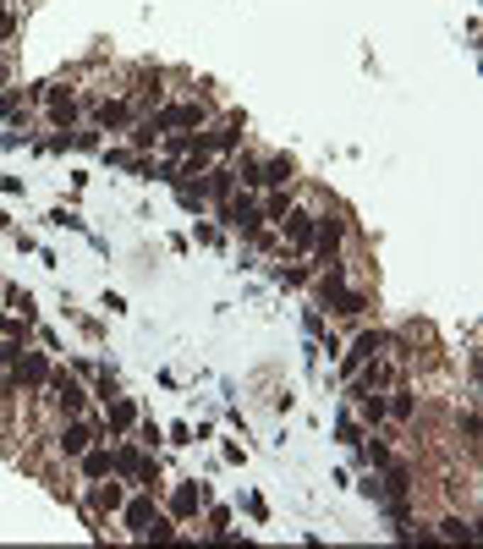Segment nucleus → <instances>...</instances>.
<instances>
[{
	"instance_id": "nucleus-1",
	"label": "nucleus",
	"mask_w": 483,
	"mask_h": 549,
	"mask_svg": "<svg viewBox=\"0 0 483 549\" xmlns=\"http://www.w3.org/2000/svg\"><path fill=\"white\" fill-rule=\"evenodd\" d=\"M44 379H50V357H39V352L22 357L17 352V374H11V384H44Z\"/></svg>"
},
{
	"instance_id": "nucleus-15",
	"label": "nucleus",
	"mask_w": 483,
	"mask_h": 549,
	"mask_svg": "<svg viewBox=\"0 0 483 549\" xmlns=\"http://www.w3.org/2000/svg\"><path fill=\"white\" fill-rule=\"evenodd\" d=\"M99 121H105V127H121V121H126V105H105V110H99Z\"/></svg>"
},
{
	"instance_id": "nucleus-10",
	"label": "nucleus",
	"mask_w": 483,
	"mask_h": 549,
	"mask_svg": "<svg viewBox=\"0 0 483 549\" xmlns=\"http://www.w3.org/2000/svg\"><path fill=\"white\" fill-rule=\"evenodd\" d=\"M132 418H138L132 401H110V428H132Z\"/></svg>"
},
{
	"instance_id": "nucleus-18",
	"label": "nucleus",
	"mask_w": 483,
	"mask_h": 549,
	"mask_svg": "<svg viewBox=\"0 0 483 549\" xmlns=\"http://www.w3.org/2000/svg\"><path fill=\"white\" fill-rule=\"evenodd\" d=\"M390 412H396V418H412V396H406V390H396V401H390Z\"/></svg>"
},
{
	"instance_id": "nucleus-9",
	"label": "nucleus",
	"mask_w": 483,
	"mask_h": 549,
	"mask_svg": "<svg viewBox=\"0 0 483 549\" xmlns=\"http://www.w3.org/2000/svg\"><path fill=\"white\" fill-rule=\"evenodd\" d=\"M50 116H55V127H72V121H77V105H72V94H61V99L50 105Z\"/></svg>"
},
{
	"instance_id": "nucleus-4",
	"label": "nucleus",
	"mask_w": 483,
	"mask_h": 549,
	"mask_svg": "<svg viewBox=\"0 0 483 549\" xmlns=\"http://www.w3.org/2000/svg\"><path fill=\"white\" fill-rule=\"evenodd\" d=\"M154 516H160V511H154V500H132V506H126V528L138 533V538H148Z\"/></svg>"
},
{
	"instance_id": "nucleus-5",
	"label": "nucleus",
	"mask_w": 483,
	"mask_h": 549,
	"mask_svg": "<svg viewBox=\"0 0 483 549\" xmlns=\"http://www.w3.org/2000/svg\"><path fill=\"white\" fill-rule=\"evenodd\" d=\"M313 242H318V258H335V248H340V220H324L313 231Z\"/></svg>"
},
{
	"instance_id": "nucleus-12",
	"label": "nucleus",
	"mask_w": 483,
	"mask_h": 549,
	"mask_svg": "<svg viewBox=\"0 0 483 549\" xmlns=\"http://www.w3.org/2000/svg\"><path fill=\"white\" fill-rule=\"evenodd\" d=\"M440 533H445V538H462V544H467V538H472L478 528H467L462 516H445V522H440Z\"/></svg>"
},
{
	"instance_id": "nucleus-6",
	"label": "nucleus",
	"mask_w": 483,
	"mask_h": 549,
	"mask_svg": "<svg viewBox=\"0 0 483 549\" xmlns=\"http://www.w3.org/2000/svg\"><path fill=\"white\" fill-rule=\"evenodd\" d=\"M286 236H292L296 248H313V220L308 214H286Z\"/></svg>"
},
{
	"instance_id": "nucleus-7",
	"label": "nucleus",
	"mask_w": 483,
	"mask_h": 549,
	"mask_svg": "<svg viewBox=\"0 0 483 549\" xmlns=\"http://www.w3.org/2000/svg\"><path fill=\"white\" fill-rule=\"evenodd\" d=\"M88 440H94V434H88L83 423H72V428L61 434V450H66V456H83V450H88Z\"/></svg>"
},
{
	"instance_id": "nucleus-17",
	"label": "nucleus",
	"mask_w": 483,
	"mask_h": 549,
	"mask_svg": "<svg viewBox=\"0 0 483 549\" xmlns=\"http://www.w3.org/2000/svg\"><path fill=\"white\" fill-rule=\"evenodd\" d=\"M0 116H6V121H22V99H17V94H11V99H0Z\"/></svg>"
},
{
	"instance_id": "nucleus-3",
	"label": "nucleus",
	"mask_w": 483,
	"mask_h": 549,
	"mask_svg": "<svg viewBox=\"0 0 483 549\" xmlns=\"http://www.w3.org/2000/svg\"><path fill=\"white\" fill-rule=\"evenodd\" d=\"M379 352H384V336H374V330H368V336H357V352L346 357V374H357V368H368V362H374Z\"/></svg>"
},
{
	"instance_id": "nucleus-11",
	"label": "nucleus",
	"mask_w": 483,
	"mask_h": 549,
	"mask_svg": "<svg viewBox=\"0 0 483 549\" xmlns=\"http://www.w3.org/2000/svg\"><path fill=\"white\" fill-rule=\"evenodd\" d=\"M258 182H292V160H270L258 170Z\"/></svg>"
},
{
	"instance_id": "nucleus-16",
	"label": "nucleus",
	"mask_w": 483,
	"mask_h": 549,
	"mask_svg": "<svg viewBox=\"0 0 483 549\" xmlns=\"http://www.w3.org/2000/svg\"><path fill=\"white\" fill-rule=\"evenodd\" d=\"M209 192H214V198H231V176H226V170H214V182H209Z\"/></svg>"
},
{
	"instance_id": "nucleus-2",
	"label": "nucleus",
	"mask_w": 483,
	"mask_h": 549,
	"mask_svg": "<svg viewBox=\"0 0 483 549\" xmlns=\"http://www.w3.org/2000/svg\"><path fill=\"white\" fill-rule=\"evenodd\" d=\"M50 390H55L61 412H77V406L88 401V396H83V384H77V379H66V374H50Z\"/></svg>"
},
{
	"instance_id": "nucleus-8",
	"label": "nucleus",
	"mask_w": 483,
	"mask_h": 549,
	"mask_svg": "<svg viewBox=\"0 0 483 549\" xmlns=\"http://www.w3.org/2000/svg\"><path fill=\"white\" fill-rule=\"evenodd\" d=\"M198 506H204V494H198L192 484H182V489H176V500H170V511H176V516H192Z\"/></svg>"
},
{
	"instance_id": "nucleus-14",
	"label": "nucleus",
	"mask_w": 483,
	"mask_h": 549,
	"mask_svg": "<svg viewBox=\"0 0 483 549\" xmlns=\"http://www.w3.org/2000/svg\"><path fill=\"white\" fill-rule=\"evenodd\" d=\"M94 506H99V511H116V506H121V489H94Z\"/></svg>"
},
{
	"instance_id": "nucleus-13",
	"label": "nucleus",
	"mask_w": 483,
	"mask_h": 549,
	"mask_svg": "<svg viewBox=\"0 0 483 549\" xmlns=\"http://www.w3.org/2000/svg\"><path fill=\"white\" fill-rule=\"evenodd\" d=\"M83 472H88V478H105V472H116V467H110V456H105V450H94V456L83 462Z\"/></svg>"
}]
</instances>
